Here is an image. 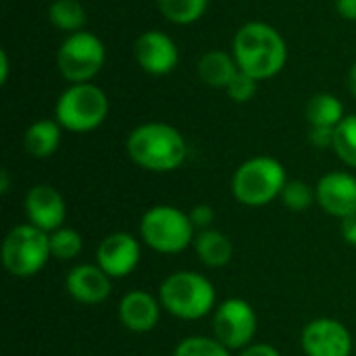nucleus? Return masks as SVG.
Segmentation results:
<instances>
[{"instance_id":"1","label":"nucleus","mask_w":356,"mask_h":356,"mask_svg":"<svg viewBox=\"0 0 356 356\" xmlns=\"http://www.w3.org/2000/svg\"><path fill=\"white\" fill-rule=\"evenodd\" d=\"M232 54L240 71L257 81H265L282 73L288 63V44L284 35L265 21L244 23L232 42Z\"/></svg>"},{"instance_id":"2","label":"nucleus","mask_w":356,"mask_h":356,"mask_svg":"<svg viewBox=\"0 0 356 356\" xmlns=\"http://www.w3.org/2000/svg\"><path fill=\"white\" fill-rule=\"evenodd\" d=\"M125 150L134 165L152 173L175 171L188 159L184 134L163 121H148L134 127L125 140Z\"/></svg>"},{"instance_id":"3","label":"nucleus","mask_w":356,"mask_h":356,"mask_svg":"<svg viewBox=\"0 0 356 356\" xmlns=\"http://www.w3.org/2000/svg\"><path fill=\"white\" fill-rule=\"evenodd\" d=\"M159 300L167 313L177 319L196 321L217 307L215 286L196 271H175L159 288Z\"/></svg>"},{"instance_id":"4","label":"nucleus","mask_w":356,"mask_h":356,"mask_svg":"<svg viewBox=\"0 0 356 356\" xmlns=\"http://www.w3.org/2000/svg\"><path fill=\"white\" fill-rule=\"evenodd\" d=\"M108 108V96L100 86L92 81L69 83L56 98L54 119L71 134H88L106 121Z\"/></svg>"},{"instance_id":"5","label":"nucleus","mask_w":356,"mask_h":356,"mask_svg":"<svg viewBox=\"0 0 356 356\" xmlns=\"http://www.w3.org/2000/svg\"><path fill=\"white\" fill-rule=\"evenodd\" d=\"M288 184L286 167L273 156H252L244 161L232 177V194L244 207H265L282 196Z\"/></svg>"},{"instance_id":"6","label":"nucleus","mask_w":356,"mask_h":356,"mask_svg":"<svg viewBox=\"0 0 356 356\" xmlns=\"http://www.w3.org/2000/svg\"><path fill=\"white\" fill-rule=\"evenodd\" d=\"M140 236L148 248L161 254L184 252L194 244L196 227L190 221V215L171 204H156L142 215Z\"/></svg>"},{"instance_id":"7","label":"nucleus","mask_w":356,"mask_h":356,"mask_svg":"<svg viewBox=\"0 0 356 356\" xmlns=\"http://www.w3.org/2000/svg\"><path fill=\"white\" fill-rule=\"evenodd\" d=\"M50 257V234L31 223L13 227L2 242V265L13 277L19 280L40 273Z\"/></svg>"},{"instance_id":"8","label":"nucleus","mask_w":356,"mask_h":356,"mask_svg":"<svg viewBox=\"0 0 356 356\" xmlns=\"http://www.w3.org/2000/svg\"><path fill=\"white\" fill-rule=\"evenodd\" d=\"M106 63L104 42L92 31H77L67 35L56 50V67L69 83L92 81Z\"/></svg>"},{"instance_id":"9","label":"nucleus","mask_w":356,"mask_h":356,"mask_svg":"<svg viewBox=\"0 0 356 356\" xmlns=\"http://www.w3.org/2000/svg\"><path fill=\"white\" fill-rule=\"evenodd\" d=\"M259 319L244 298H227L213 313V334L229 350H244L257 336Z\"/></svg>"},{"instance_id":"10","label":"nucleus","mask_w":356,"mask_h":356,"mask_svg":"<svg viewBox=\"0 0 356 356\" xmlns=\"http://www.w3.org/2000/svg\"><path fill=\"white\" fill-rule=\"evenodd\" d=\"M300 346L307 356H350L353 336L338 319L319 317L305 325Z\"/></svg>"},{"instance_id":"11","label":"nucleus","mask_w":356,"mask_h":356,"mask_svg":"<svg viewBox=\"0 0 356 356\" xmlns=\"http://www.w3.org/2000/svg\"><path fill=\"white\" fill-rule=\"evenodd\" d=\"M134 56L140 69L148 75L161 77L175 71L179 63V48L171 35L161 29L142 31L134 42Z\"/></svg>"},{"instance_id":"12","label":"nucleus","mask_w":356,"mask_h":356,"mask_svg":"<svg viewBox=\"0 0 356 356\" xmlns=\"http://www.w3.org/2000/svg\"><path fill=\"white\" fill-rule=\"evenodd\" d=\"M23 207H25L27 221L46 234H52L65 225L67 202L63 194L50 184H38L29 188L25 194Z\"/></svg>"},{"instance_id":"13","label":"nucleus","mask_w":356,"mask_h":356,"mask_svg":"<svg viewBox=\"0 0 356 356\" xmlns=\"http://www.w3.org/2000/svg\"><path fill=\"white\" fill-rule=\"evenodd\" d=\"M142 257L140 242L127 232L108 234L96 250V265L113 280L127 277L134 273Z\"/></svg>"},{"instance_id":"14","label":"nucleus","mask_w":356,"mask_h":356,"mask_svg":"<svg viewBox=\"0 0 356 356\" xmlns=\"http://www.w3.org/2000/svg\"><path fill=\"white\" fill-rule=\"evenodd\" d=\"M317 204L332 217L346 219L356 213V177L348 171H330L317 181Z\"/></svg>"},{"instance_id":"15","label":"nucleus","mask_w":356,"mask_h":356,"mask_svg":"<svg viewBox=\"0 0 356 356\" xmlns=\"http://www.w3.org/2000/svg\"><path fill=\"white\" fill-rule=\"evenodd\" d=\"M113 277L106 275L98 265L92 263H83L73 267L67 273L65 280V288L69 292V296L79 302V305H100L111 296L113 290Z\"/></svg>"},{"instance_id":"16","label":"nucleus","mask_w":356,"mask_h":356,"mask_svg":"<svg viewBox=\"0 0 356 356\" xmlns=\"http://www.w3.org/2000/svg\"><path fill=\"white\" fill-rule=\"evenodd\" d=\"M161 300L144 290L127 292L119 302V319L125 330L134 334L152 332L161 319Z\"/></svg>"},{"instance_id":"17","label":"nucleus","mask_w":356,"mask_h":356,"mask_svg":"<svg viewBox=\"0 0 356 356\" xmlns=\"http://www.w3.org/2000/svg\"><path fill=\"white\" fill-rule=\"evenodd\" d=\"M238 71L240 67L234 54L225 50H209L198 58V65H196V73L200 81L215 90H225Z\"/></svg>"},{"instance_id":"18","label":"nucleus","mask_w":356,"mask_h":356,"mask_svg":"<svg viewBox=\"0 0 356 356\" xmlns=\"http://www.w3.org/2000/svg\"><path fill=\"white\" fill-rule=\"evenodd\" d=\"M63 127L56 119H38L23 134V148L33 159H48L60 146Z\"/></svg>"},{"instance_id":"19","label":"nucleus","mask_w":356,"mask_h":356,"mask_svg":"<svg viewBox=\"0 0 356 356\" xmlns=\"http://www.w3.org/2000/svg\"><path fill=\"white\" fill-rule=\"evenodd\" d=\"M196 257L211 269L225 267L234 259V244L229 236L219 229H202L194 238Z\"/></svg>"},{"instance_id":"20","label":"nucleus","mask_w":356,"mask_h":356,"mask_svg":"<svg viewBox=\"0 0 356 356\" xmlns=\"http://www.w3.org/2000/svg\"><path fill=\"white\" fill-rule=\"evenodd\" d=\"M344 104L338 96L330 92H319L311 96L307 102V121L311 127H327L336 129L344 121Z\"/></svg>"},{"instance_id":"21","label":"nucleus","mask_w":356,"mask_h":356,"mask_svg":"<svg viewBox=\"0 0 356 356\" xmlns=\"http://www.w3.org/2000/svg\"><path fill=\"white\" fill-rule=\"evenodd\" d=\"M48 21L67 35L77 33L86 27L88 15L79 0H52L48 6Z\"/></svg>"},{"instance_id":"22","label":"nucleus","mask_w":356,"mask_h":356,"mask_svg":"<svg viewBox=\"0 0 356 356\" xmlns=\"http://www.w3.org/2000/svg\"><path fill=\"white\" fill-rule=\"evenodd\" d=\"M161 15L173 25H192L209 8V0H156Z\"/></svg>"},{"instance_id":"23","label":"nucleus","mask_w":356,"mask_h":356,"mask_svg":"<svg viewBox=\"0 0 356 356\" xmlns=\"http://www.w3.org/2000/svg\"><path fill=\"white\" fill-rule=\"evenodd\" d=\"M334 152L342 163L356 169V115H346L334 131Z\"/></svg>"},{"instance_id":"24","label":"nucleus","mask_w":356,"mask_h":356,"mask_svg":"<svg viewBox=\"0 0 356 356\" xmlns=\"http://www.w3.org/2000/svg\"><path fill=\"white\" fill-rule=\"evenodd\" d=\"M83 250V238L73 227H60L50 234V252L56 261H73Z\"/></svg>"},{"instance_id":"25","label":"nucleus","mask_w":356,"mask_h":356,"mask_svg":"<svg viewBox=\"0 0 356 356\" xmlns=\"http://www.w3.org/2000/svg\"><path fill=\"white\" fill-rule=\"evenodd\" d=\"M282 202L286 204V209H290L292 213H305L309 211L315 200H317V192L313 186H309L302 179H292L284 186L282 190Z\"/></svg>"},{"instance_id":"26","label":"nucleus","mask_w":356,"mask_h":356,"mask_svg":"<svg viewBox=\"0 0 356 356\" xmlns=\"http://www.w3.org/2000/svg\"><path fill=\"white\" fill-rule=\"evenodd\" d=\"M173 356H232V350L225 348L217 338L190 336L175 346Z\"/></svg>"},{"instance_id":"27","label":"nucleus","mask_w":356,"mask_h":356,"mask_svg":"<svg viewBox=\"0 0 356 356\" xmlns=\"http://www.w3.org/2000/svg\"><path fill=\"white\" fill-rule=\"evenodd\" d=\"M257 90H259V81L254 77H250L248 73L238 71L223 92L227 94L229 100H234L238 104H244V102H248V100H252L257 96Z\"/></svg>"},{"instance_id":"28","label":"nucleus","mask_w":356,"mask_h":356,"mask_svg":"<svg viewBox=\"0 0 356 356\" xmlns=\"http://www.w3.org/2000/svg\"><path fill=\"white\" fill-rule=\"evenodd\" d=\"M188 215H190L192 225H194L198 232L211 229V225H213V221H215V211H213L211 204H196Z\"/></svg>"},{"instance_id":"29","label":"nucleus","mask_w":356,"mask_h":356,"mask_svg":"<svg viewBox=\"0 0 356 356\" xmlns=\"http://www.w3.org/2000/svg\"><path fill=\"white\" fill-rule=\"evenodd\" d=\"M334 131L336 129H327V127H311L309 140L317 148H332L334 146Z\"/></svg>"},{"instance_id":"30","label":"nucleus","mask_w":356,"mask_h":356,"mask_svg":"<svg viewBox=\"0 0 356 356\" xmlns=\"http://www.w3.org/2000/svg\"><path fill=\"white\" fill-rule=\"evenodd\" d=\"M238 356H282L280 350L271 344H250L244 350H240Z\"/></svg>"},{"instance_id":"31","label":"nucleus","mask_w":356,"mask_h":356,"mask_svg":"<svg viewBox=\"0 0 356 356\" xmlns=\"http://www.w3.org/2000/svg\"><path fill=\"white\" fill-rule=\"evenodd\" d=\"M336 10L342 19L356 23V0H336Z\"/></svg>"},{"instance_id":"32","label":"nucleus","mask_w":356,"mask_h":356,"mask_svg":"<svg viewBox=\"0 0 356 356\" xmlns=\"http://www.w3.org/2000/svg\"><path fill=\"white\" fill-rule=\"evenodd\" d=\"M342 238L350 244V246H356V213L342 219Z\"/></svg>"},{"instance_id":"33","label":"nucleus","mask_w":356,"mask_h":356,"mask_svg":"<svg viewBox=\"0 0 356 356\" xmlns=\"http://www.w3.org/2000/svg\"><path fill=\"white\" fill-rule=\"evenodd\" d=\"M8 52L6 50H0V83H6L8 81Z\"/></svg>"},{"instance_id":"34","label":"nucleus","mask_w":356,"mask_h":356,"mask_svg":"<svg viewBox=\"0 0 356 356\" xmlns=\"http://www.w3.org/2000/svg\"><path fill=\"white\" fill-rule=\"evenodd\" d=\"M346 86H348V92L356 98V60L350 65L348 69V75H346Z\"/></svg>"},{"instance_id":"35","label":"nucleus","mask_w":356,"mask_h":356,"mask_svg":"<svg viewBox=\"0 0 356 356\" xmlns=\"http://www.w3.org/2000/svg\"><path fill=\"white\" fill-rule=\"evenodd\" d=\"M0 192L2 194H8V171L6 169L0 171Z\"/></svg>"}]
</instances>
